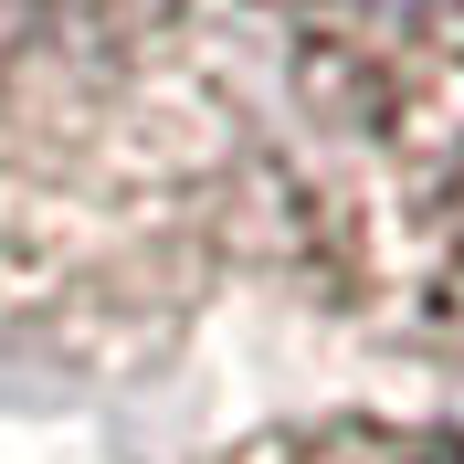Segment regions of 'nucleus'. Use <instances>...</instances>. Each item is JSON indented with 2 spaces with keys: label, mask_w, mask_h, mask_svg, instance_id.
Masks as SVG:
<instances>
[{
  "label": "nucleus",
  "mask_w": 464,
  "mask_h": 464,
  "mask_svg": "<svg viewBox=\"0 0 464 464\" xmlns=\"http://www.w3.org/2000/svg\"><path fill=\"white\" fill-rule=\"evenodd\" d=\"M222 464H464V443L422 422H295V433L232 443Z\"/></svg>",
  "instance_id": "obj_1"
}]
</instances>
